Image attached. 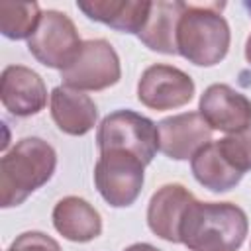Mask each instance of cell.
<instances>
[{"instance_id": "7", "label": "cell", "mask_w": 251, "mask_h": 251, "mask_svg": "<svg viewBox=\"0 0 251 251\" xmlns=\"http://www.w3.org/2000/svg\"><path fill=\"white\" fill-rule=\"evenodd\" d=\"M122 76L120 57L110 41L86 39L76 57L61 71L63 86L73 90H104L114 86Z\"/></svg>"}, {"instance_id": "20", "label": "cell", "mask_w": 251, "mask_h": 251, "mask_svg": "<svg viewBox=\"0 0 251 251\" xmlns=\"http://www.w3.org/2000/svg\"><path fill=\"white\" fill-rule=\"evenodd\" d=\"M124 251H161V249H157V247L151 245V243H133V245L126 247Z\"/></svg>"}, {"instance_id": "2", "label": "cell", "mask_w": 251, "mask_h": 251, "mask_svg": "<svg viewBox=\"0 0 251 251\" xmlns=\"http://www.w3.org/2000/svg\"><path fill=\"white\" fill-rule=\"evenodd\" d=\"M57 169L55 149L41 137L20 139L0 159V206H20L47 184Z\"/></svg>"}, {"instance_id": "1", "label": "cell", "mask_w": 251, "mask_h": 251, "mask_svg": "<svg viewBox=\"0 0 251 251\" xmlns=\"http://www.w3.org/2000/svg\"><path fill=\"white\" fill-rule=\"evenodd\" d=\"M247 231V214L237 204L194 198L184 212L178 235L190 251H237Z\"/></svg>"}, {"instance_id": "12", "label": "cell", "mask_w": 251, "mask_h": 251, "mask_svg": "<svg viewBox=\"0 0 251 251\" xmlns=\"http://www.w3.org/2000/svg\"><path fill=\"white\" fill-rule=\"evenodd\" d=\"M2 106L16 118L39 114L47 104V88L43 78L24 65H8L0 76Z\"/></svg>"}, {"instance_id": "22", "label": "cell", "mask_w": 251, "mask_h": 251, "mask_svg": "<svg viewBox=\"0 0 251 251\" xmlns=\"http://www.w3.org/2000/svg\"><path fill=\"white\" fill-rule=\"evenodd\" d=\"M243 6H245V8H247V12H249V16H251V0H247V2H245V4H243Z\"/></svg>"}, {"instance_id": "5", "label": "cell", "mask_w": 251, "mask_h": 251, "mask_svg": "<svg viewBox=\"0 0 251 251\" xmlns=\"http://www.w3.org/2000/svg\"><path fill=\"white\" fill-rule=\"evenodd\" d=\"M96 145L100 153L127 151L149 165L159 149L157 124L133 110H116L100 122Z\"/></svg>"}, {"instance_id": "18", "label": "cell", "mask_w": 251, "mask_h": 251, "mask_svg": "<svg viewBox=\"0 0 251 251\" xmlns=\"http://www.w3.org/2000/svg\"><path fill=\"white\" fill-rule=\"evenodd\" d=\"M41 8L37 2H0V31L4 37L29 39L39 25Z\"/></svg>"}, {"instance_id": "6", "label": "cell", "mask_w": 251, "mask_h": 251, "mask_svg": "<svg viewBox=\"0 0 251 251\" xmlns=\"http://www.w3.org/2000/svg\"><path fill=\"white\" fill-rule=\"evenodd\" d=\"M145 165L127 151H104L94 165V184L112 208L131 206L145 182Z\"/></svg>"}, {"instance_id": "8", "label": "cell", "mask_w": 251, "mask_h": 251, "mask_svg": "<svg viewBox=\"0 0 251 251\" xmlns=\"http://www.w3.org/2000/svg\"><path fill=\"white\" fill-rule=\"evenodd\" d=\"M82 41L75 22L59 10H45L39 25L27 39L29 53L49 69H67L76 57Z\"/></svg>"}, {"instance_id": "19", "label": "cell", "mask_w": 251, "mask_h": 251, "mask_svg": "<svg viewBox=\"0 0 251 251\" xmlns=\"http://www.w3.org/2000/svg\"><path fill=\"white\" fill-rule=\"evenodd\" d=\"M6 251H61V245L43 231H24Z\"/></svg>"}, {"instance_id": "13", "label": "cell", "mask_w": 251, "mask_h": 251, "mask_svg": "<svg viewBox=\"0 0 251 251\" xmlns=\"http://www.w3.org/2000/svg\"><path fill=\"white\" fill-rule=\"evenodd\" d=\"M192 200V192L178 182H169L157 188L147 206L149 229L169 243H180V222Z\"/></svg>"}, {"instance_id": "15", "label": "cell", "mask_w": 251, "mask_h": 251, "mask_svg": "<svg viewBox=\"0 0 251 251\" xmlns=\"http://www.w3.org/2000/svg\"><path fill=\"white\" fill-rule=\"evenodd\" d=\"M76 8L94 22L122 33H139L149 16L147 0H76Z\"/></svg>"}, {"instance_id": "10", "label": "cell", "mask_w": 251, "mask_h": 251, "mask_svg": "<svg viewBox=\"0 0 251 251\" xmlns=\"http://www.w3.org/2000/svg\"><path fill=\"white\" fill-rule=\"evenodd\" d=\"M198 112L212 131L233 135L251 129V100L229 84H210L200 94Z\"/></svg>"}, {"instance_id": "11", "label": "cell", "mask_w": 251, "mask_h": 251, "mask_svg": "<svg viewBox=\"0 0 251 251\" xmlns=\"http://www.w3.org/2000/svg\"><path fill=\"white\" fill-rule=\"evenodd\" d=\"M159 151L175 161L192 159L198 149L212 141V127L200 112H182L157 124Z\"/></svg>"}, {"instance_id": "16", "label": "cell", "mask_w": 251, "mask_h": 251, "mask_svg": "<svg viewBox=\"0 0 251 251\" xmlns=\"http://www.w3.org/2000/svg\"><path fill=\"white\" fill-rule=\"evenodd\" d=\"M53 226L69 241L86 243L102 233L98 210L80 196H65L53 208Z\"/></svg>"}, {"instance_id": "23", "label": "cell", "mask_w": 251, "mask_h": 251, "mask_svg": "<svg viewBox=\"0 0 251 251\" xmlns=\"http://www.w3.org/2000/svg\"><path fill=\"white\" fill-rule=\"evenodd\" d=\"M249 133H251V129H249Z\"/></svg>"}, {"instance_id": "21", "label": "cell", "mask_w": 251, "mask_h": 251, "mask_svg": "<svg viewBox=\"0 0 251 251\" xmlns=\"http://www.w3.org/2000/svg\"><path fill=\"white\" fill-rule=\"evenodd\" d=\"M245 59H247V63L251 65V35H249L247 41H245Z\"/></svg>"}, {"instance_id": "4", "label": "cell", "mask_w": 251, "mask_h": 251, "mask_svg": "<svg viewBox=\"0 0 251 251\" xmlns=\"http://www.w3.org/2000/svg\"><path fill=\"white\" fill-rule=\"evenodd\" d=\"M229 25L214 8L186 6L176 27V51L196 67H214L229 51Z\"/></svg>"}, {"instance_id": "3", "label": "cell", "mask_w": 251, "mask_h": 251, "mask_svg": "<svg viewBox=\"0 0 251 251\" xmlns=\"http://www.w3.org/2000/svg\"><path fill=\"white\" fill-rule=\"evenodd\" d=\"M194 178L212 192H227L235 188L243 175L251 171V133L226 135L206 143L190 159Z\"/></svg>"}, {"instance_id": "14", "label": "cell", "mask_w": 251, "mask_h": 251, "mask_svg": "<svg viewBox=\"0 0 251 251\" xmlns=\"http://www.w3.org/2000/svg\"><path fill=\"white\" fill-rule=\"evenodd\" d=\"M51 118L55 126L67 135H86L98 120L94 100L69 86H55L49 94Z\"/></svg>"}, {"instance_id": "17", "label": "cell", "mask_w": 251, "mask_h": 251, "mask_svg": "<svg viewBox=\"0 0 251 251\" xmlns=\"http://www.w3.org/2000/svg\"><path fill=\"white\" fill-rule=\"evenodd\" d=\"M188 4L180 0H157L151 2L145 25L137 33L139 41L157 53L178 55L176 51V27L182 12Z\"/></svg>"}, {"instance_id": "9", "label": "cell", "mask_w": 251, "mask_h": 251, "mask_svg": "<svg viewBox=\"0 0 251 251\" xmlns=\"http://www.w3.org/2000/svg\"><path fill=\"white\" fill-rule=\"evenodd\" d=\"M194 80L178 67L157 63L141 73L137 82V100L157 112L175 110L194 98Z\"/></svg>"}]
</instances>
